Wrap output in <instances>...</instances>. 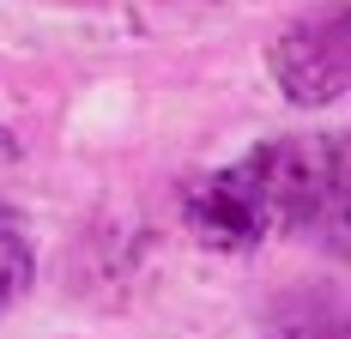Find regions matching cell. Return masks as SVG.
I'll use <instances>...</instances> for the list:
<instances>
[{
  "instance_id": "cell-1",
  "label": "cell",
  "mask_w": 351,
  "mask_h": 339,
  "mask_svg": "<svg viewBox=\"0 0 351 339\" xmlns=\"http://www.w3.org/2000/svg\"><path fill=\"white\" fill-rule=\"evenodd\" d=\"M339 206H346L339 139H267L188 188V231L212 248H254L291 224L297 231L339 224Z\"/></svg>"
},
{
  "instance_id": "cell-3",
  "label": "cell",
  "mask_w": 351,
  "mask_h": 339,
  "mask_svg": "<svg viewBox=\"0 0 351 339\" xmlns=\"http://www.w3.org/2000/svg\"><path fill=\"white\" fill-rule=\"evenodd\" d=\"M31 285V248L12 224H0V309H12Z\"/></svg>"
},
{
  "instance_id": "cell-2",
  "label": "cell",
  "mask_w": 351,
  "mask_h": 339,
  "mask_svg": "<svg viewBox=\"0 0 351 339\" xmlns=\"http://www.w3.org/2000/svg\"><path fill=\"white\" fill-rule=\"evenodd\" d=\"M273 73H279L285 97L303 103V109H321V103L346 97L351 79V12L346 0H327L315 12L291 19L273 43Z\"/></svg>"
}]
</instances>
